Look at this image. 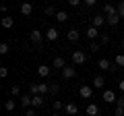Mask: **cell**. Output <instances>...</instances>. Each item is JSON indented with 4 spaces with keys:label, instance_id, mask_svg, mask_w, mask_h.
I'll return each instance as SVG.
<instances>
[{
    "label": "cell",
    "instance_id": "6da1fadb",
    "mask_svg": "<svg viewBox=\"0 0 124 116\" xmlns=\"http://www.w3.org/2000/svg\"><path fill=\"white\" fill-rule=\"evenodd\" d=\"M97 66L101 68V71H112V73H114L116 68H118L116 64H112L110 60H106V58H101V60H99V62H97Z\"/></svg>",
    "mask_w": 124,
    "mask_h": 116
},
{
    "label": "cell",
    "instance_id": "7a4b0ae2",
    "mask_svg": "<svg viewBox=\"0 0 124 116\" xmlns=\"http://www.w3.org/2000/svg\"><path fill=\"white\" fill-rule=\"evenodd\" d=\"M19 102H21L23 108H33V95H31V93H25V95L19 98Z\"/></svg>",
    "mask_w": 124,
    "mask_h": 116
},
{
    "label": "cell",
    "instance_id": "3957f363",
    "mask_svg": "<svg viewBox=\"0 0 124 116\" xmlns=\"http://www.w3.org/2000/svg\"><path fill=\"white\" fill-rule=\"evenodd\" d=\"M79 95H81L83 99H89V98L93 95V89L89 87V85H81V87H79Z\"/></svg>",
    "mask_w": 124,
    "mask_h": 116
},
{
    "label": "cell",
    "instance_id": "277c9868",
    "mask_svg": "<svg viewBox=\"0 0 124 116\" xmlns=\"http://www.w3.org/2000/svg\"><path fill=\"white\" fill-rule=\"evenodd\" d=\"M85 60H87V56H85V52H81V50H77V52H72V62H75V64H83Z\"/></svg>",
    "mask_w": 124,
    "mask_h": 116
},
{
    "label": "cell",
    "instance_id": "5b68a950",
    "mask_svg": "<svg viewBox=\"0 0 124 116\" xmlns=\"http://www.w3.org/2000/svg\"><path fill=\"white\" fill-rule=\"evenodd\" d=\"M29 37H31V41L35 46H41V40H44V35H41V31H37V29H33V31L29 33Z\"/></svg>",
    "mask_w": 124,
    "mask_h": 116
},
{
    "label": "cell",
    "instance_id": "8992f818",
    "mask_svg": "<svg viewBox=\"0 0 124 116\" xmlns=\"http://www.w3.org/2000/svg\"><path fill=\"white\" fill-rule=\"evenodd\" d=\"M62 79H72V77L77 75V71H75V66H64L62 68Z\"/></svg>",
    "mask_w": 124,
    "mask_h": 116
},
{
    "label": "cell",
    "instance_id": "52a82bcc",
    "mask_svg": "<svg viewBox=\"0 0 124 116\" xmlns=\"http://www.w3.org/2000/svg\"><path fill=\"white\" fill-rule=\"evenodd\" d=\"M103 23H106V17H101V15H95V17H91V27H95V29H99Z\"/></svg>",
    "mask_w": 124,
    "mask_h": 116
},
{
    "label": "cell",
    "instance_id": "ba28073f",
    "mask_svg": "<svg viewBox=\"0 0 124 116\" xmlns=\"http://www.w3.org/2000/svg\"><path fill=\"white\" fill-rule=\"evenodd\" d=\"M103 102L114 104V102H118V98H116V93H114L112 89H106V91H103Z\"/></svg>",
    "mask_w": 124,
    "mask_h": 116
},
{
    "label": "cell",
    "instance_id": "9c48e42d",
    "mask_svg": "<svg viewBox=\"0 0 124 116\" xmlns=\"http://www.w3.org/2000/svg\"><path fill=\"white\" fill-rule=\"evenodd\" d=\"M54 68H58V71H62V68H64V66H68V64H66V60H64V58H62V56H56V58H54Z\"/></svg>",
    "mask_w": 124,
    "mask_h": 116
},
{
    "label": "cell",
    "instance_id": "30bf717a",
    "mask_svg": "<svg viewBox=\"0 0 124 116\" xmlns=\"http://www.w3.org/2000/svg\"><path fill=\"white\" fill-rule=\"evenodd\" d=\"M46 40H50V41H56L58 40V29H56V27H50L48 31H46Z\"/></svg>",
    "mask_w": 124,
    "mask_h": 116
},
{
    "label": "cell",
    "instance_id": "8fae6325",
    "mask_svg": "<svg viewBox=\"0 0 124 116\" xmlns=\"http://www.w3.org/2000/svg\"><path fill=\"white\" fill-rule=\"evenodd\" d=\"M99 35H101V33H99V29H95V27H89V29H87V37H89V40H97V37Z\"/></svg>",
    "mask_w": 124,
    "mask_h": 116
},
{
    "label": "cell",
    "instance_id": "7c38bea8",
    "mask_svg": "<svg viewBox=\"0 0 124 116\" xmlns=\"http://www.w3.org/2000/svg\"><path fill=\"white\" fill-rule=\"evenodd\" d=\"M103 13H106V17H110V15H118V6L106 4V6H103Z\"/></svg>",
    "mask_w": 124,
    "mask_h": 116
},
{
    "label": "cell",
    "instance_id": "4fadbf2b",
    "mask_svg": "<svg viewBox=\"0 0 124 116\" xmlns=\"http://www.w3.org/2000/svg\"><path fill=\"white\" fill-rule=\"evenodd\" d=\"M87 114L89 116H99V106L97 104H89L87 106Z\"/></svg>",
    "mask_w": 124,
    "mask_h": 116
},
{
    "label": "cell",
    "instance_id": "5bb4252c",
    "mask_svg": "<svg viewBox=\"0 0 124 116\" xmlns=\"http://www.w3.org/2000/svg\"><path fill=\"white\" fill-rule=\"evenodd\" d=\"M64 110H66V116H75L77 112H79V106H77V104H66Z\"/></svg>",
    "mask_w": 124,
    "mask_h": 116
},
{
    "label": "cell",
    "instance_id": "9a60e30c",
    "mask_svg": "<svg viewBox=\"0 0 124 116\" xmlns=\"http://www.w3.org/2000/svg\"><path fill=\"white\" fill-rule=\"evenodd\" d=\"M50 73H52V68H50V66H46V64L37 66V75H39V77H50Z\"/></svg>",
    "mask_w": 124,
    "mask_h": 116
},
{
    "label": "cell",
    "instance_id": "2e32d148",
    "mask_svg": "<svg viewBox=\"0 0 124 116\" xmlns=\"http://www.w3.org/2000/svg\"><path fill=\"white\" fill-rule=\"evenodd\" d=\"M106 23H108L110 27H116V25L120 23V17H118V15H110V17H106Z\"/></svg>",
    "mask_w": 124,
    "mask_h": 116
},
{
    "label": "cell",
    "instance_id": "e0dca14e",
    "mask_svg": "<svg viewBox=\"0 0 124 116\" xmlns=\"http://www.w3.org/2000/svg\"><path fill=\"white\" fill-rule=\"evenodd\" d=\"M44 99H46V98H44L41 93H39V95H33V108H41V106H44Z\"/></svg>",
    "mask_w": 124,
    "mask_h": 116
},
{
    "label": "cell",
    "instance_id": "ac0fdd59",
    "mask_svg": "<svg viewBox=\"0 0 124 116\" xmlns=\"http://www.w3.org/2000/svg\"><path fill=\"white\" fill-rule=\"evenodd\" d=\"M13 25H15V19H13V17H2V27H6V29H10Z\"/></svg>",
    "mask_w": 124,
    "mask_h": 116
},
{
    "label": "cell",
    "instance_id": "d6986e66",
    "mask_svg": "<svg viewBox=\"0 0 124 116\" xmlns=\"http://www.w3.org/2000/svg\"><path fill=\"white\" fill-rule=\"evenodd\" d=\"M4 108L8 112H15V108H17V102H15V99H6L4 102Z\"/></svg>",
    "mask_w": 124,
    "mask_h": 116
},
{
    "label": "cell",
    "instance_id": "ffe728a7",
    "mask_svg": "<svg viewBox=\"0 0 124 116\" xmlns=\"http://www.w3.org/2000/svg\"><path fill=\"white\" fill-rule=\"evenodd\" d=\"M29 93L31 95H39V85L37 83H29Z\"/></svg>",
    "mask_w": 124,
    "mask_h": 116
},
{
    "label": "cell",
    "instance_id": "44dd1931",
    "mask_svg": "<svg viewBox=\"0 0 124 116\" xmlns=\"http://www.w3.org/2000/svg\"><path fill=\"white\" fill-rule=\"evenodd\" d=\"M93 85H95V87H97V89H99V87H103V85H106V79H103V77H95V79H93Z\"/></svg>",
    "mask_w": 124,
    "mask_h": 116
},
{
    "label": "cell",
    "instance_id": "7402d4cb",
    "mask_svg": "<svg viewBox=\"0 0 124 116\" xmlns=\"http://www.w3.org/2000/svg\"><path fill=\"white\" fill-rule=\"evenodd\" d=\"M31 10H33V6H31L29 2H25V4H21V13H23V15H31Z\"/></svg>",
    "mask_w": 124,
    "mask_h": 116
},
{
    "label": "cell",
    "instance_id": "603a6c76",
    "mask_svg": "<svg viewBox=\"0 0 124 116\" xmlns=\"http://www.w3.org/2000/svg\"><path fill=\"white\" fill-rule=\"evenodd\" d=\"M66 19H68V15L64 13V10H58V15H56V21H58V23H64Z\"/></svg>",
    "mask_w": 124,
    "mask_h": 116
},
{
    "label": "cell",
    "instance_id": "cb8c5ba5",
    "mask_svg": "<svg viewBox=\"0 0 124 116\" xmlns=\"http://www.w3.org/2000/svg\"><path fill=\"white\" fill-rule=\"evenodd\" d=\"M66 35H68V40H70V41H77V40H79V31H77V29H70Z\"/></svg>",
    "mask_w": 124,
    "mask_h": 116
},
{
    "label": "cell",
    "instance_id": "d4e9b609",
    "mask_svg": "<svg viewBox=\"0 0 124 116\" xmlns=\"http://www.w3.org/2000/svg\"><path fill=\"white\" fill-rule=\"evenodd\" d=\"M52 108H54V110H56V112H60L62 108H66V106H64V104L60 102V99H54V102H52Z\"/></svg>",
    "mask_w": 124,
    "mask_h": 116
},
{
    "label": "cell",
    "instance_id": "484cf974",
    "mask_svg": "<svg viewBox=\"0 0 124 116\" xmlns=\"http://www.w3.org/2000/svg\"><path fill=\"white\" fill-rule=\"evenodd\" d=\"M89 50H91V52H99V50H101V44H99V41H91Z\"/></svg>",
    "mask_w": 124,
    "mask_h": 116
},
{
    "label": "cell",
    "instance_id": "4316f807",
    "mask_svg": "<svg viewBox=\"0 0 124 116\" xmlns=\"http://www.w3.org/2000/svg\"><path fill=\"white\" fill-rule=\"evenodd\" d=\"M114 64H116V66H124V54H118V56H116Z\"/></svg>",
    "mask_w": 124,
    "mask_h": 116
},
{
    "label": "cell",
    "instance_id": "83f0119b",
    "mask_svg": "<svg viewBox=\"0 0 124 116\" xmlns=\"http://www.w3.org/2000/svg\"><path fill=\"white\" fill-rule=\"evenodd\" d=\"M44 13H46V17H52V15H58L54 6H46V10H44Z\"/></svg>",
    "mask_w": 124,
    "mask_h": 116
},
{
    "label": "cell",
    "instance_id": "f1b7e54d",
    "mask_svg": "<svg viewBox=\"0 0 124 116\" xmlns=\"http://www.w3.org/2000/svg\"><path fill=\"white\" fill-rule=\"evenodd\" d=\"M99 44H101V46L110 44V35H106V33H101V35H99Z\"/></svg>",
    "mask_w": 124,
    "mask_h": 116
},
{
    "label": "cell",
    "instance_id": "f546056e",
    "mask_svg": "<svg viewBox=\"0 0 124 116\" xmlns=\"http://www.w3.org/2000/svg\"><path fill=\"white\" fill-rule=\"evenodd\" d=\"M48 91H50L48 83H39V93H41V95H46V93H48Z\"/></svg>",
    "mask_w": 124,
    "mask_h": 116
},
{
    "label": "cell",
    "instance_id": "4dcf8cb0",
    "mask_svg": "<svg viewBox=\"0 0 124 116\" xmlns=\"http://www.w3.org/2000/svg\"><path fill=\"white\" fill-rule=\"evenodd\" d=\"M118 17H120V19H124V0L118 4Z\"/></svg>",
    "mask_w": 124,
    "mask_h": 116
},
{
    "label": "cell",
    "instance_id": "1f68e13d",
    "mask_svg": "<svg viewBox=\"0 0 124 116\" xmlns=\"http://www.w3.org/2000/svg\"><path fill=\"white\" fill-rule=\"evenodd\" d=\"M0 54H8V44H6V41L0 44Z\"/></svg>",
    "mask_w": 124,
    "mask_h": 116
},
{
    "label": "cell",
    "instance_id": "d6a6232c",
    "mask_svg": "<svg viewBox=\"0 0 124 116\" xmlns=\"http://www.w3.org/2000/svg\"><path fill=\"white\" fill-rule=\"evenodd\" d=\"M10 93H13V98H19V95H21V89H19V85H13V91H10Z\"/></svg>",
    "mask_w": 124,
    "mask_h": 116
},
{
    "label": "cell",
    "instance_id": "836d02e7",
    "mask_svg": "<svg viewBox=\"0 0 124 116\" xmlns=\"http://www.w3.org/2000/svg\"><path fill=\"white\" fill-rule=\"evenodd\" d=\"M6 75H8V68H6V66H0V77H2V79H4Z\"/></svg>",
    "mask_w": 124,
    "mask_h": 116
},
{
    "label": "cell",
    "instance_id": "e575fe53",
    "mask_svg": "<svg viewBox=\"0 0 124 116\" xmlns=\"http://www.w3.org/2000/svg\"><path fill=\"white\" fill-rule=\"evenodd\" d=\"M58 89H60V85H52V87H50V93L56 95V93H58Z\"/></svg>",
    "mask_w": 124,
    "mask_h": 116
},
{
    "label": "cell",
    "instance_id": "d590c367",
    "mask_svg": "<svg viewBox=\"0 0 124 116\" xmlns=\"http://www.w3.org/2000/svg\"><path fill=\"white\" fill-rule=\"evenodd\" d=\"M114 114H116V116H122V114H124V108H120V106H116V110H114Z\"/></svg>",
    "mask_w": 124,
    "mask_h": 116
},
{
    "label": "cell",
    "instance_id": "8d00e7d4",
    "mask_svg": "<svg viewBox=\"0 0 124 116\" xmlns=\"http://www.w3.org/2000/svg\"><path fill=\"white\" fill-rule=\"evenodd\" d=\"M25 116H35V108H27Z\"/></svg>",
    "mask_w": 124,
    "mask_h": 116
},
{
    "label": "cell",
    "instance_id": "74e56055",
    "mask_svg": "<svg viewBox=\"0 0 124 116\" xmlns=\"http://www.w3.org/2000/svg\"><path fill=\"white\" fill-rule=\"evenodd\" d=\"M116 106H120V108H124V95H120V98H118V102H116Z\"/></svg>",
    "mask_w": 124,
    "mask_h": 116
},
{
    "label": "cell",
    "instance_id": "f35d334b",
    "mask_svg": "<svg viewBox=\"0 0 124 116\" xmlns=\"http://www.w3.org/2000/svg\"><path fill=\"white\" fill-rule=\"evenodd\" d=\"M68 4L70 6H81V0H68Z\"/></svg>",
    "mask_w": 124,
    "mask_h": 116
},
{
    "label": "cell",
    "instance_id": "ab89813d",
    "mask_svg": "<svg viewBox=\"0 0 124 116\" xmlns=\"http://www.w3.org/2000/svg\"><path fill=\"white\" fill-rule=\"evenodd\" d=\"M118 89H120V91L124 93V81H120V83H118Z\"/></svg>",
    "mask_w": 124,
    "mask_h": 116
},
{
    "label": "cell",
    "instance_id": "60d3db41",
    "mask_svg": "<svg viewBox=\"0 0 124 116\" xmlns=\"http://www.w3.org/2000/svg\"><path fill=\"white\" fill-rule=\"evenodd\" d=\"M52 116H60V114H58V112H54V114H52Z\"/></svg>",
    "mask_w": 124,
    "mask_h": 116
}]
</instances>
